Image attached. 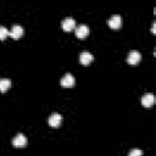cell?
<instances>
[{
    "mask_svg": "<svg viewBox=\"0 0 156 156\" xmlns=\"http://www.w3.org/2000/svg\"><path fill=\"white\" fill-rule=\"evenodd\" d=\"M11 87V80L7 78H1L0 79V91L5 93L6 90H9V88Z\"/></svg>",
    "mask_w": 156,
    "mask_h": 156,
    "instance_id": "8fae6325",
    "label": "cell"
},
{
    "mask_svg": "<svg viewBox=\"0 0 156 156\" xmlns=\"http://www.w3.org/2000/svg\"><path fill=\"white\" fill-rule=\"evenodd\" d=\"M61 85L65 88H71L74 85V77L71 73H66L62 78H61Z\"/></svg>",
    "mask_w": 156,
    "mask_h": 156,
    "instance_id": "52a82bcc",
    "label": "cell"
},
{
    "mask_svg": "<svg viewBox=\"0 0 156 156\" xmlns=\"http://www.w3.org/2000/svg\"><path fill=\"white\" fill-rule=\"evenodd\" d=\"M61 122H62V116H61L60 113H52V115L48 118V123H49V126H51L52 128L60 127Z\"/></svg>",
    "mask_w": 156,
    "mask_h": 156,
    "instance_id": "7a4b0ae2",
    "label": "cell"
},
{
    "mask_svg": "<svg viewBox=\"0 0 156 156\" xmlns=\"http://www.w3.org/2000/svg\"><path fill=\"white\" fill-rule=\"evenodd\" d=\"M23 35V28L18 24H15L12 28H11V32H10V37L13 38V39H20L21 37Z\"/></svg>",
    "mask_w": 156,
    "mask_h": 156,
    "instance_id": "30bf717a",
    "label": "cell"
},
{
    "mask_svg": "<svg viewBox=\"0 0 156 156\" xmlns=\"http://www.w3.org/2000/svg\"><path fill=\"white\" fill-rule=\"evenodd\" d=\"M121 24H122V18H121L119 15H113V16L108 20V26H110V28H112V29H118V28L121 27Z\"/></svg>",
    "mask_w": 156,
    "mask_h": 156,
    "instance_id": "ba28073f",
    "label": "cell"
},
{
    "mask_svg": "<svg viewBox=\"0 0 156 156\" xmlns=\"http://www.w3.org/2000/svg\"><path fill=\"white\" fill-rule=\"evenodd\" d=\"M140 60H141V55L139 51H130L127 57V62L129 65H136L140 62Z\"/></svg>",
    "mask_w": 156,
    "mask_h": 156,
    "instance_id": "8992f818",
    "label": "cell"
},
{
    "mask_svg": "<svg viewBox=\"0 0 156 156\" xmlns=\"http://www.w3.org/2000/svg\"><path fill=\"white\" fill-rule=\"evenodd\" d=\"M154 102H155V96H154V94L147 93V94H144V95H143V98H141V105H143L144 107L149 108V107H151V106L154 105Z\"/></svg>",
    "mask_w": 156,
    "mask_h": 156,
    "instance_id": "5b68a950",
    "label": "cell"
},
{
    "mask_svg": "<svg viewBox=\"0 0 156 156\" xmlns=\"http://www.w3.org/2000/svg\"><path fill=\"white\" fill-rule=\"evenodd\" d=\"M61 27H62V29H63L65 32H71V30H73V29L76 28V22H74V20H73L72 17H66V18L62 21Z\"/></svg>",
    "mask_w": 156,
    "mask_h": 156,
    "instance_id": "6da1fadb",
    "label": "cell"
},
{
    "mask_svg": "<svg viewBox=\"0 0 156 156\" xmlns=\"http://www.w3.org/2000/svg\"><path fill=\"white\" fill-rule=\"evenodd\" d=\"M93 60H94V56L88 51H84V52H82L79 55V62L82 65H84V66H88Z\"/></svg>",
    "mask_w": 156,
    "mask_h": 156,
    "instance_id": "9c48e42d",
    "label": "cell"
},
{
    "mask_svg": "<svg viewBox=\"0 0 156 156\" xmlns=\"http://www.w3.org/2000/svg\"><path fill=\"white\" fill-rule=\"evenodd\" d=\"M74 33H76V37H77V38L84 39V38L89 34V28H88L85 24H79L78 27L74 28Z\"/></svg>",
    "mask_w": 156,
    "mask_h": 156,
    "instance_id": "3957f363",
    "label": "cell"
},
{
    "mask_svg": "<svg viewBox=\"0 0 156 156\" xmlns=\"http://www.w3.org/2000/svg\"><path fill=\"white\" fill-rule=\"evenodd\" d=\"M128 156H143V151L140 149H133Z\"/></svg>",
    "mask_w": 156,
    "mask_h": 156,
    "instance_id": "4fadbf2b",
    "label": "cell"
},
{
    "mask_svg": "<svg viewBox=\"0 0 156 156\" xmlns=\"http://www.w3.org/2000/svg\"><path fill=\"white\" fill-rule=\"evenodd\" d=\"M151 32L155 33V23H152V27H151Z\"/></svg>",
    "mask_w": 156,
    "mask_h": 156,
    "instance_id": "5bb4252c",
    "label": "cell"
},
{
    "mask_svg": "<svg viewBox=\"0 0 156 156\" xmlns=\"http://www.w3.org/2000/svg\"><path fill=\"white\" fill-rule=\"evenodd\" d=\"M12 145H13L15 147H23V146L27 145V138H26L22 133H20V134H17V135L12 139Z\"/></svg>",
    "mask_w": 156,
    "mask_h": 156,
    "instance_id": "277c9868",
    "label": "cell"
},
{
    "mask_svg": "<svg viewBox=\"0 0 156 156\" xmlns=\"http://www.w3.org/2000/svg\"><path fill=\"white\" fill-rule=\"evenodd\" d=\"M10 35V32L6 29V27L4 26H0V40H4L6 37Z\"/></svg>",
    "mask_w": 156,
    "mask_h": 156,
    "instance_id": "7c38bea8",
    "label": "cell"
}]
</instances>
